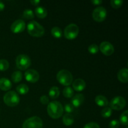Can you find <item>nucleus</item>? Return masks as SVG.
<instances>
[{
  "instance_id": "1",
  "label": "nucleus",
  "mask_w": 128,
  "mask_h": 128,
  "mask_svg": "<svg viewBox=\"0 0 128 128\" xmlns=\"http://www.w3.org/2000/svg\"><path fill=\"white\" fill-rule=\"evenodd\" d=\"M63 111V107L58 101H52L50 102L47 106L48 114L52 119L60 118L62 116Z\"/></svg>"
},
{
  "instance_id": "2",
  "label": "nucleus",
  "mask_w": 128,
  "mask_h": 128,
  "mask_svg": "<svg viewBox=\"0 0 128 128\" xmlns=\"http://www.w3.org/2000/svg\"><path fill=\"white\" fill-rule=\"evenodd\" d=\"M28 32L31 36L40 38L44 34V28L35 21H31L27 25Z\"/></svg>"
},
{
  "instance_id": "3",
  "label": "nucleus",
  "mask_w": 128,
  "mask_h": 128,
  "mask_svg": "<svg viewBox=\"0 0 128 128\" xmlns=\"http://www.w3.org/2000/svg\"><path fill=\"white\" fill-rule=\"evenodd\" d=\"M56 79L61 84L66 86V87L71 85L73 81L72 74L66 70H60L58 72Z\"/></svg>"
},
{
  "instance_id": "4",
  "label": "nucleus",
  "mask_w": 128,
  "mask_h": 128,
  "mask_svg": "<svg viewBox=\"0 0 128 128\" xmlns=\"http://www.w3.org/2000/svg\"><path fill=\"white\" fill-rule=\"evenodd\" d=\"M4 103L10 107H14L18 105L20 102V97L15 91H8L3 97Z\"/></svg>"
},
{
  "instance_id": "5",
  "label": "nucleus",
  "mask_w": 128,
  "mask_h": 128,
  "mask_svg": "<svg viewBox=\"0 0 128 128\" xmlns=\"http://www.w3.org/2000/svg\"><path fill=\"white\" fill-rule=\"evenodd\" d=\"M79 34V27L76 24L71 23L68 25L64 31V36L66 39L72 40L76 38Z\"/></svg>"
},
{
  "instance_id": "6",
  "label": "nucleus",
  "mask_w": 128,
  "mask_h": 128,
  "mask_svg": "<svg viewBox=\"0 0 128 128\" xmlns=\"http://www.w3.org/2000/svg\"><path fill=\"white\" fill-rule=\"evenodd\" d=\"M31 59L26 54H20L16 59V66L20 70H26L30 66Z\"/></svg>"
},
{
  "instance_id": "7",
  "label": "nucleus",
  "mask_w": 128,
  "mask_h": 128,
  "mask_svg": "<svg viewBox=\"0 0 128 128\" xmlns=\"http://www.w3.org/2000/svg\"><path fill=\"white\" fill-rule=\"evenodd\" d=\"M42 120L38 116H32L24 122L22 128H42Z\"/></svg>"
},
{
  "instance_id": "8",
  "label": "nucleus",
  "mask_w": 128,
  "mask_h": 128,
  "mask_svg": "<svg viewBox=\"0 0 128 128\" xmlns=\"http://www.w3.org/2000/svg\"><path fill=\"white\" fill-rule=\"evenodd\" d=\"M126 101L125 99L121 96H116L112 98L110 103V108L116 111L122 110L126 106Z\"/></svg>"
},
{
  "instance_id": "9",
  "label": "nucleus",
  "mask_w": 128,
  "mask_h": 128,
  "mask_svg": "<svg viewBox=\"0 0 128 128\" xmlns=\"http://www.w3.org/2000/svg\"><path fill=\"white\" fill-rule=\"evenodd\" d=\"M92 16L93 20L96 22H102L107 16V11L104 7L100 6L94 9Z\"/></svg>"
},
{
  "instance_id": "10",
  "label": "nucleus",
  "mask_w": 128,
  "mask_h": 128,
  "mask_svg": "<svg viewBox=\"0 0 128 128\" xmlns=\"http://www.w3.org/2000/svg\"><path fill=\"white\" fill-rule=\"evenodd\" d=\"M99 49L101 52L106 56H111L114 51V48L112 44L108 41H103L101 42Z\"/></svg>"
},
{
  "instance_id": "11",
  "label": "nucleus",
  "mask_w": 128,
  "mask_h": 128,
  "mask_svg": "<svg viewBox=\"0 0 128 128\" xmlns=\"http://www.w3.org/2000/svg\"><path fill=\"white\" fill-rule=\"evenodd\" d=\"M24 77L28 82L34 83L40 79V74L35 70H28L25 72Z\"/></svg>"
},
{
  "instance_id": "12",
  "label": "nucleus",
  "mask_w": 128,
  "mask_h": 128,
  "mask_svg": "<svg viewBox=\"0 0 128 128\" xmlns=\"http://www.w3.org/2000/svg\"><path fill=\"white\" fill-rule=\"evenodd\" d=\"M26 24L23 20H16L11 26V30L14 33H20L24 31Z\"/></svg>"
},
{
  "instance_id": "13",
  "label": "nucleus",
  "mask_w": 128,
  "mask_h": 128,
  "mask_svg": "<svg viewBox=\"0 0 128 128\" xmlns=\"http://www.w3.org/2000/svg\"><path fill=\"white\" fill-rule=\"evenodd\" d=\"M72 83V88H73L74 90L76 91H78V92L83 91L86 88V82L82 79H76Z\"/></svg>"
},
{
  "instance_id": "14",
  "label": "nucleus",
  "mask_w": 128,
  "mask_h": 128,
  "mask_svg": "<svg viewBox=\"0 0 128 128\" xmlns=\"http://www.w3.org/2000/svg\"><path fill=\"white\" fill-rule=\"evenodd\" d=\"M84 97L82 94H77L72 97L71 100V104L74 107L78 108L83 103Z\"/></svg>"
},
{
  "instance_id": "15",
  "label": "nucleus",
  "mask_w": 128,
  "mask_h": 128,
  "mask_svg": "<svg viewBox=\"0 0 128 128\" xmlns=\"http://www.w3.org/2000/svg\"><path fill=\"white\" fill-rule=\"evenodd\" d=\"M12 87V83L11 81L7 78H2L0 79V90L2 91H8Z\"/></svg>"
},
{
  "instance_id": "16",
  "label": "nucleus",
  "mask_w": 128,
  "mask_h": 128,
  "mask_svg": "<svg viewBox=\"0 0 128 128\" xmlns=\"http://www.w3.org/2000/svg\"><path fill=\"white\" fill-rule=\"evenodd\" d=\"M128 70L127 68H123L120 70L118 73V79L120 81L123 83H126L128 81Z\"/></svg>"
},
{
  "instance_id": "17",
  "label": "nucleus",
  "mask_w": 128,
  "mask_h": 128,
  "mask_svg": "<svg viewBox=\"0 0 128 128\" xmlns=\"http://www.w3.org/2000/svg\"><path fill=\"white\" fill-rule=\"evenodd\" d=\"M95 102L98 106L100 107H107L109 104V102L107 98L102 95H98L95 98Z\"/></svg>"
},
{
  "instance_id": "18",
  "label": "nucleus",
  "mask_w": 128,
  "mask_h": 128,
  "mask_svg": "<svg viewBox=\"0 0 128 128\" xmlns=\"http://www.w3.org/2000/svg\"><path fill=\"white\" fill-rule=\"evenodd\" d=\"M35 14L36 16L40 19H43L46 18L48 15V11L46 8L42 6H38L35 9Z\"/></svg>"
},
{
  "instance_id": "19",
  "label": "nucleus",
  "mask_w": 128,
  "mask_h": 128,
  "mask_svg": "<svg viewBox=\"0 0 128 128\" xmlns=\"http://www.w3.org/2000/svg\"><path fill=\"white\" fill-rule=\"evenodd\" d=\"M62 122L65 126H71L74 123V118L71 114H66L62 118Z\"/></svg>"
},
{
  "instance_id": "20",
  "label": "nucleus",
  "mask_w": 128,
  "mask_h": 128,
  "mask_svg": "<svg viewBox=\"0 0 128 128\" xmlns=\"http://www.w3.org/2000/svg\"><path fill=\"white\" fill-rule=\"evenodd\" d=\"M60 89L58 87H56V86H53L49 91V96L52 100L58 98L59 96H60Z\"/></svg>"
},
{
  "instance_id": "21",
  "label": "nucleus",
  "mask_w": 128,
  "mask_h": 128,
  "mask_svg": "<svg viewBox=\"0 0 128 128\" xmlns=\"http://www.w3.org/2000/svg\"><path fill=\"white\" fill-rule=\"evenodd\" d=\"M16 91L20 94H26L28 92L29 88L25 84H21L16 87Z\"/></svg>"
},
{
  "instance_id": "22",
  "label": "nucleus",
  "mask_w": 128,
  "mask_h": 128,
  "mask_svg": "<svg viewBox=\"0 0 128 128\" xmlns=\"http://www.w3.org/2000/svg\"><path fill=\"white\" fill-rule=\"evenodd\" d=\"M22 79V74L21 71H17L14 72L11 76V80L15 83L20 82Z\"/></svg>"
},
{
  "instance_id": "23",
  "label": "nucleus",
  "mask_w": 128,
  "mask_h": 128,
  "mask_svg": "<svg viewBox=\"0 0 128 128\" xmlns=\"http://www.w3.org/2000/svg\"><path fill=\"white\" fill-rule=\"evenodd\" d=\"M62 94H63V96L65 98H72L74 95L73 89L72 88L70 87V86H67V87H66L63 90Z\"/></svg>"
},
{
  "instance_id": "24",
  "label": "nucleus",
  "mask_w": 128,
  "mask_h": 128,
  "mask_svg": "<svg viewBox=\"0 0 128 128\" xmlns=\"http://www.w3.org/2000/svg\"><path fill=\"white\" fill-rule=\"evenodd\" d=\"M51 34L56 38H60L62 36V31L58 27H54L51 30Z\"/></svg>"
},
{
  "instance_id": "25",
  "label": "nucleus",
  "mask_w": 128,
  "mask_h": 128,
  "mask_svg": "<svg viewBox=\"0 0 128 128\" xmlns=\"http://www.w3.org/2000/svg\"><path fill=\"white\" fill-rule=\"evenodd\" d=\"M22 16L25 19L27 20H32L34 18V14L33 11L30 9H26L23 11Z\"/></svg>"
},
{
  "instance_id": "26",
  "label": "nucleus",
  "mask_w": 128,
  "mask_h": 128,
  "mask_svg": "<svg viewBox=\"0 0 128 128\" xmlns=\"http://www.w3.org/2000/svg\"><path fill=\"white\" fill-rule=\"evenodd\" d=\"M112 114V110L110 107H106L101 111V116L105 118H110Z\"/></svg>"
},
{
  "instance_id": "27",
  "label": "nucleus",
  "mask_w": 128,
  "mask_h": 128,
  "mask_svg": "<svg viewBox=\"0 0 128 128\" xmlns=\"http://www.w3.org/2000/svg\"><path fill=\"white\" fill-rule=\"evenodd\" d=\"M128 111H126L122 113L121 116H120V122L122 124V125L124 126H128Z\"/></svg>"
},
{
  "instance_id": "28",
  "label": "nucleus",
  "mask_w": 128,
  "mask_h": 128,
  "mask_svg": "<svg viewBox=\"0 0 128 128\" xmlns=\"http://www.w3.org/2000/svg\"><path fill=\"white\" fill-rule=\"evenodd\" d=\"M10 64L9 62L6 60H0V71H5L9 68Z\"/></svg>"
},
{
  "instance_id": "29",
  "label": "nucleus",
  "mask_w": 128,
  "mask_h": 128,
  "mask_svg": "<svg viewBox=\"0 0 128 128\" xmlns=\"http://www.w3.org/2000/svg\"><path fill=\"white\" fill-rule=\"evenodd\" d=\"M99 47L96 44H92L88 47V51L92 54H95L99 51Z\"/></svg>"
},
{
  "instance_id": "30",
  "label": "nucleus",
  "mask_w": 128,
  "mask_h": 128,
  "mask_svg": "<svg viewBox=\"0 0 128 128\" xmlns=\"http://www.w3.org/2000/svg\"><path fill=\"white\" fill-rule=\"evenodd\" d=\"M123 4V1L122 0H112L111 1V5L113 8L118 9Z\"/></svg>"
},
{
  "instance_id": "31",
  "label": "nucleus",
  "mask_w": 128,
  "mask_h": 128,
  "mask_svg": "<svg viewBox=\"0 0 128 128\" xmlns=\"http://www.w3.org/2000/svg\"><path fill=\"white\" fill-rule=\"evenodd\" d=\"M74 110V107L71 104H66L64 106V110L68 114H71Z\"/></svg>"
},
{
  "instance_id": "32",
  "label": "nucleus",
  "mask_w": 128,
  "mask_h": 128,
  "mask_svg": "<svg viewBox=\"0 0 128 128\" xmlns=\"http://www.w3.org/2000/svg\"><path fill=\"white\" fill-rule=\"evenodd\" d=\"M120 121H118L117 120H114L110 122L109 126L110 128H118L120 126Z\"/></svg>"
},
{
  "instance_id": "33",
  "label": "nucleus",
  "mask_w": 128,
  "mask_h": 128,
  "mask_svg": "<svg viewBox=\"0 0 128 128\" xmlns=\"http://www.w3.org/2000/svg\"><path fill=\"white\" fill-rule=\"evenodd\" d=\"M83 128H100L98 124L94 122H91L86 124Z\"/></svg>"
},
{
  "instance_id": "34",
  "label": "nucleus",
  "mask_w": 128,
  "mask_h": 128,
  "mask_svg": "<svg viewBox=\"0 0 128 128\" xmlns=\"http://www.w3.org/2000/svg\"><path fill=\"white\" fill-rule=\"evenodd\" d=\"M40 101L42 104L46 105L49 103V98L46 95H42L40 98Z\"/></svg>"
},
{
  "instance_id": "35",
  "label": "nucleus",
  "mask_w": 128,
  "mask_h": 128,
  "mask_svg": "<svg viewBox=\"0 0 128 128\" xmlns=\"http://www.w3.org/2000/svg\"><path fill=\"white\" fill-rule=\"evenodd\" d=\"M91 2L95 6H97V5H100L101 4H102V1H101V0H92V1H91Z\"/></svg>"
},
{
  "instance_id": "36",
  "label": "nucleus",
  "mask_w": 128,
  "mask_h": 128,
  "mask_svg": "<svg viewBox=\"0 0 128 128\" xmlns=\"http://www.w3.org/2000/svg\"><path fill=\"white\" fill-rule=\"evenodd\" d=\"M30 2L34 6H38L40 3V0H31Z\"/></svg>"
},
{
  "instance_id": "37",
  "label": "nucleus",
  "mask_w": 128,
  "mask_h": 128,
  "mask_svg": "<svg viewBox=\"0 0 128 128\" xmlns=\"http://www.w3.org/2000/svg\"><path fill=\"white\" fill-rule=\"evenodd\" d=\"M5 5L2 1H0V11H2L4 10Z\"/></svg>"
},
{
  "instance_id": "38",
  "label": "nucleus",
  "mask_w": 128,
  "mask_h": 128,
  "mask_svg": "<svg viewBox=\"0 0 128 128\" xmlns=\"http://www.w3.org/2000/svg\"></svg>"
}]
</instances>
